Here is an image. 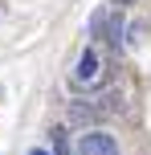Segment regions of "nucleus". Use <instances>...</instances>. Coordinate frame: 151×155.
Returning <instances> with one entry per match:
<instances>
[{
  "label": "nucleus",
  "mask_w": 151,
  "mask_h": 155,
  "mask_svg": "<svg viewBox=\"0 0 151 155\" xmlns=\"http://www.w3.org/2000/svg\"><path fill=\"white\" fill-rule=\"evenodd\" d=\"M78 155H119V143L106 131H86L78 135Z\"/></svg>",
  "instance_id": "obj_1"
},
{
  "label": "nucleus",
  "mask_w": 151,
  "mask_h": 155,
  "mask_svg": "<svg viewBox=\"0 0 151 155\" xmlns=\"http://www.w3.org/2000/svg\"><path fill=\"white\" fill-rule=\"evenodd\" d=\"M74 78H78V82H94V78H98V53H94V49H86V53L78 57Z\"/></svg>",
  "instance_id": "obj_2"
},
{
  "label": "nucleus",
  "mask_w": 151,
  "mask_h": 155,
  "mask_svg": "<svg viewBox=\"0 0 151 155\" xmlns=\"http://www.w3.org/2000/svg\"><path fill=\"white\" fill-rule=\"evenodd\" d=\"M143 33H147V25H143V21L131 25V37H127V41H131V45H139V41H143Z\"/></svg>",
  "instance_id": "obj_3"
},
{
  "label": "nucleus",
  "mask_w": 151,
  "mask_h": 155,
  "mask_svg": "<svg viewBox=\"0 0 151 155\" xmlns=\"http://www.w3.org/2000/svg\"><path fill=\"white\" fill-rule=\"evenodd\" d=\"M29 155H49V151H41V147H33V151H29Z\"/></svg>",
  "instance_id": "obj_4"
},
{
  "label": "nucleus",
  "mask_w": 151,
  "mask_h": 155,
  "mask_svg": "<svg viewBox=\"0 0 151 155\" xmlns=\"http://www.w3.org/2000/svg\"><path fill=\"white\" fill-rule=\"evenodd\" d=\"M119 4H127V0H119Z\"/></svg>",
  "instance_id": "obj_5"
}]
</instances>
